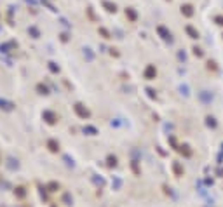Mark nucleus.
<instances>
[{
  "instance_id": "39448f33",
  "label": "nucleus",
  "mask_w": 223,
  "mask_h": 207,
  "mask_svg": "<svg viewBox=\"0 0 223 207\" xmlns=\"http://www.w3.org/2000/svg\"><path fill=\"white\" fill-rule=\"evenodd\" d=\"M14 193H16V197H19V198H23V197L26 195V191H25V188H23V186H17L16 190H14Z\"/></svg>"
},
{
  "instance_id": "1a4fd4ad",
  "label": "nucleus",
  "mask_w": 223,
  "mask_h": 207,
  "mask_svg": "<svg viewBox=\"0 0 223 207\" xmlns=\"http://www.w3.org/2000/svg\"><path fill=\"white\" fill-rule=\"evenodd\" d=\"M49 188H51V191H54L56 188H58V185H56V183H51V185H49Z\"/></svg>"
},
{
  "instance_id": "423d86ee",
  "label": "nucleus",
  "mask_w": 223,
  "mask_h": 207,
  "mask_svg": "<svg viewBox=\"0 0 223 207\" xmlns=\"http://www.w3.org/2000/svg\"><path fill=\"white\" fill-rule=\"evenodd\" d=\"M37 90L40 92V94H47V89H45V87H44L42 84H40V85H37Z\"/></svg>"
},
{
  "instance_id": "f257e3e1",
  "label": "nucleus",
  "mask_w": 223,
  "mask_h": 207,
  "mask_svg": "<svg viewBox=\"0 0 223 207\" xmlns=\"http://www.w3.org/2000/svg\"><path fill=\"white\" fill-rule=\"evenodd\" d=\"M6 165H7V169L9 171H17L19 169V162H17V159H14V157H7Z\"/></svg>"
},
{
  "instance_id": "7ed1b4c3",
  "label": "nucleus",
  "mask_w": 223,
  "mask_h": 207,
  "mask_svg": "<svg viewBox=\"0 0 223 207\" xmlns=\"http://www.w3.org/2000/svg\"><path fill=\"white\" fill-rule=\"evenodd\" d=\"M42 117H44V120H45L47 124H54L56 122V115L52 112H44Z\"/></svg>"
},
{
  "instance_id": "f03ea898",
  "label": "nucleus",
  "mask_w": 223,
  "mask_h": 207,
  "mask_svg": "<svg viewBox=\"0 0 223 207\" xmlns=\"http://www.w3.org/2000/svg\"><path fill=\"white\" fill-rule=\"evenodd\" d=\"M0 110H6V112H12V110H14V103H11V101L2 99V98H0Z\"/></svg>"
},
{
  "instance_id": "0eeeda50",
  "label": "nucleus",
  "mask_w": 223,
  "mask_h": 207,
  "mask_svg": "<svg viewBox=\"0 0 223 207\" xmlns=\"http://www.w3.org/2000/svg\"><path fill=\"white\" fill-rule=\"evenodd\" d=\"M2 186H6V188H11V185H9L7 181H0V188H2Z\"/></svg>"
},
{
  "instance_id": "20e7f679",
  "label": "nucleus",
  "mask_w": 223,
  "mask_h": 207,
  "mask_svg": "<svg viewBox=\"0 0 223 207\" xmlns=\"http://www.w3.org/2000/svg\"><path fill=\"white\" fill-rule=\"evenodd\" d=\"M47 146H49L51 151H58V150H60V144L56 143L54 139H49V141H47Z\"/></svg>"
},
{
  "instance_id": "6e6552de",
  "label": "nucleus",
  "mask_w": 223,
  "mask_h": 207,
  "mask_svg": "<svg viewBox=\"0 0 223 207\" xmlns=\"http://www.w3.org/2000/svg\"><path fill=\"white\" fill-rule=\"evenodd\" d=\"M65 160H66V164L68 165H73V160L70 162V157H68V155H65Z\"/></svg>"
}]
</instances>
